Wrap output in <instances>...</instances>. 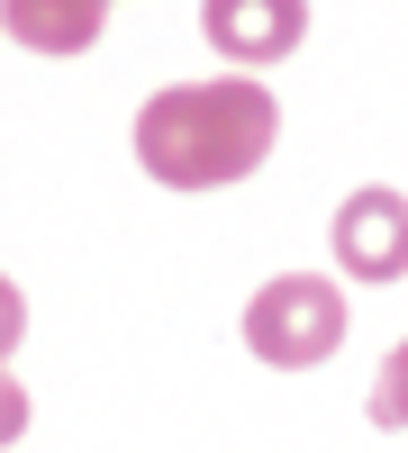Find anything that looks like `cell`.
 <instances>
[{"instance_id":"7","label":"cell","mask_w":408,"mask_h":453,"mask_svg":"<svg viewBox=\"0 0 408 453\" xmlns=\"http://www.w3.org/2000/svg\"><path fill=\"white\" fill-rule=\"evenodd\" d=\"M19 335H27V299H19V281H10V273H0V354H10Z\"/></svg>"},{"instance_id":"5","label":"cell","mask_w":408,"mask_h":453,"mask_svg":"<svg viewBox=\"0 0 408 453\" xmlns=\"http://www.w3.org/2000/svg\"><path fill=\"white\" fill-rule=\"evenodd\" d=\"M100 10L109 0H0V27H10L27 55H82L100 36Z\"/></svg>"},{"instance_id":"8","label":"cell","mask_w":408,"mask_h":453,"mask_svg":"<svg viewBox=\"0 0 408 453\" xmlns=\"http://www.w3.org/2000/svg\"><path fill=\"white\" fill-rule=\"evenodd\" d=\"M19 426H27V390L0 372V444H19Z\"/></svg>"},{"instance_id":"2","label":"cell","mask_w":408,"mask_h":453,"mask_svg":"<svg viewBox=\"0 0 408 453\" xmlns=\"http://www.w3.org/2000/svg\"><path fill=\"white\" fill-rule=\"evenodd\" d=\"M336 335H345V299L327 273H281L245 299V345L281 363V372H300V363H327L336 354Z\"/></svg>"},{"instance_id":"1","label":"cell","mask_w":408,"mask_h":453,"mask_svg":"<svg viewBox=\"0 0 408 453\" xmlns=\"http://www.w3.org/2000/svg\"><path fill=\"white\" fill-rule=\"evenodd\" d=\"M281 109L254 73L227 82H173L136 109V164L164 181V191H218V181H245L273 155Z\"/></svg>"},{"instance_id":"6","label":"cell","mask_w":408,"mask_h":453,"mask_svg":"<svg viewBox=\"0 0 408 453\" xmlns=\"http://www.w3.org/2000/svg\"><path fill=\"white\" fill-rule=\"evenodd\" d=\"M373 418L381 426H408V335H399V354L381 363V381H373Z\"/></svg>"},{"instance_id":"4","label":"cell","mask_w":408,"mask_h":453,"mask_svg":"<svg viewBox=\"0 0 408 453\" xmlns=\"http://www.w3.org/2000/svg\"><path fill=\"white\" fill-rule=\"evenodd\" d=\"M336 263L354 281H399L408 273V200L399 191H354L336 209Z\"/></svg>"},{"instance_id":"3","label":"cell","mask_w":408,"mask_h":453,"mask_svg":"<svg viewBox=\"0 0 408 453\" xmlns=\"http://www.w3.org/2000/svg\"><path fill=\"white\" fill-rule=\"evenodd\" d=\"M200 27H209V46L227 55L236 73H254V64H281L290 46H300L309 0H209Z\"/></svg>"}]
</instances>
